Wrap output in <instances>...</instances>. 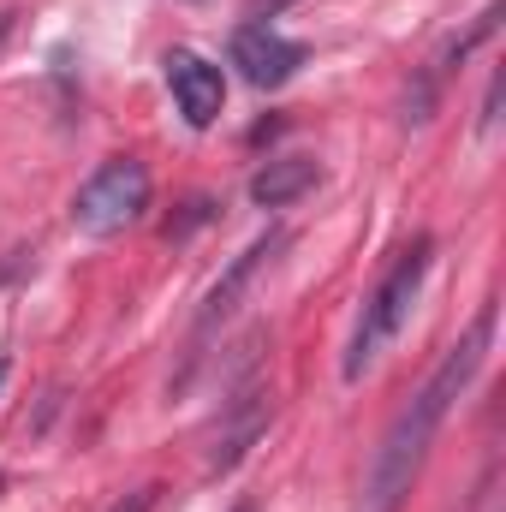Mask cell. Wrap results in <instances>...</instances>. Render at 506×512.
<instances>
[{"label":"cell","mask_w":506,"mask_h":512,"mask_svg":"<svg viewBox=\"0 0 506 512\" xmlns=\"http://www.w3.org/2000/svg\"><path fill=\"white\" fill-rule=\"evenodd\" d=\"M316 179H322V167H316L310 155H274V161L256 167L251 203L256 209H292L304 191H316Z\"/></svg>","instance_id":"obj_8"},{"label":"cell","mask_w":506,"mask_h":512,"mask_svg":"<svg viewBox=\"0 0 506 512\" xmlns=\"http://www.w3.org/2000/svg\"><path fill=\"white\" fill-rule=\"evenodd\" d=\"M227 54H233V66H239V78L256 84V90H280V84H292L298 66H304V42L280 36L268 18H245V24L233 30Z\"/></svg>","instance_id":"obj_4"},{"label":"cell","mask_w":506,"mask_h":512,"mask_svg":"<svg viewBox=\"0 0 506 512\" xmlns=\"http://www.w3.org/2000/svg\"><path fill=\"white\" fill-rule=\"evenodd\" d=\"M167 90H173L185 126H197V131H209L221 120V108H227V72L215 60L191 54V48H173L167 54Z\"/></svg>","instance_id":"obj_6"},{"label":"cell","mask_w":506,"mask_h":512,"mask_svg":"<svg viewBox=\"0 0 506 512\" xmlns=\"http://www.w3.org/2000/svg\"><path fill=\"white\" fill-rule=\"evenodd\" d=\"M6 370H12V364H6V358H0V387H6Z\"/></svg>","instance_id":"obj_11"},{"label":"cell","mask_w":506,"mask_h":512,"mask_svg":"<svg viewBox=\"0 0 506 512\" xmlns=\"http://www.w3.org/2000/svg\"><path fill=\"white\" fill-rule=\"evenodd\" d=\"M0 489H6V477H0Z\"/></svg>","instance_id":"obj_13"},{"label":"cell","mask_w":506,"mask_h":512,"mask_svg":"<svg viewBox=\"0 0 506 512\" xmlns=\"http://www.w3.org/2000/svg\"><path fill=\"white\" fill-rule=\"evenodd\" d=\"M429 262H435V239L429 233H417L405 251L387 262V274L376 280V292L364 298V316H358V328H352V340H346V382H364L370 370H376V358L399 340V328L411 322V310H417V298H423V280H429Z\"/></svg>","instance_id":"obj_2"},{"label":"cell","mask_w":506,"mask_h":512,"mask_svg":"<svg viewBox=\"0 0 506 512\" xmlns=\"http://www.w3.org/2000/svg\"><path fill=\"white\" fill-rule=\"evenodd\" d=\"M495 298L471 316V328L447 346V358L429 370V382L411 393V405H399V417L387 423V435H381L376 459H370V477H364V512H399L405 507V495H411V483H417V471H423V459H429V447H435V435H441V423H447V411L459 405V393L477 382V370H483V358H489V346H495Z\"/></svg>","instance_id":"obj_1"},{"label":"cell","mask_w":506,"mask_h":512,"mask_svg":"<svg viewBox=\"0 0 506 512\" xmlns=\"http://www.w3.org/2000/svg\"><path fill=\"white\" fill-rule=\"evenodd\" d=\"M233 512H256V507H251V501H239V507H233Z\"/></svg>","instance_id":"obj_12"},{"label":"cell","mask_w":506,"mask_h":512,"mask_svg":"<svg viewBox=\"0 0 506 512\" xmlns=\"http://www.w3.org/2000/svg\"><path fill=\"white\" fill-rule=\"evenodd\" d=\"M268 417H274V405H268L262 376H245V387H239L233 399H221V423H215V447H209V471H215V477L233 471V465L251 453L256 435L268 429Z\"/></svg>","instance_id":"obj_5"},{"label":"cell","mask_w":506,"mask_h":512,"mask_svg":"<svg viewBox=\"0 0 506 512\" xmlns=\"http://www.w3.org/2000/svg\"><path fill=\"white\" fill-rule=\"evenodd\" d=\"M280 6H292V0H251V12H245V18H262V12H280Z\"/></svg>","instance_id":"obj_10"},{"label":"cell","mask_w":506,"mask_h":512,"mask_svg":"<svg viewBox=\"0 0 506 512\" xmlns=\"http://www.w3.org/2000/svg\"><path fill=\"white\" fill-rule=\"evenodd\" d=\"M149 197H155L149 167H143L137 155H114V161H102V167L78 185V197H72V227H78L84 239H114V233H126V227H137V221L149 215Z\"/></svg>","instance_id":"obj_3"},{"label":"cell","mask_w":506,"mask_h":512,"mask_svg":"<svg viewBox=\"0 0 506 512\" xmlns=\"http://www.w3.org/2000/svg\"><path fill=\"white\" fill-rule=\"evenodd\" d=\"M286 245H292V233H286V227H274V233H262L256 245H245V251L227 262V274L209 286V298H203V310H197V340H209V334H215V328H221V322L239 310L245 286H251L256 274H262V268H268L280 251H286Z\"/></svg>","instance_id":"obj_7"},{"label":"cell","mask_w":506,"mask_h":512,"mask_svg":"<svg viewBox=\"0 0 506 512\" xmlns=\"http://www.w3.org/2000/svg\"><path fill=\"white\" fill-rule=\"evenodd\" d=\"M155 501H161V489L155 483H143V489H131V495H120L108 512H155Z\"/></svg>","instance_id":"obj_9"}]
</instances>
